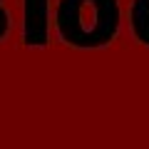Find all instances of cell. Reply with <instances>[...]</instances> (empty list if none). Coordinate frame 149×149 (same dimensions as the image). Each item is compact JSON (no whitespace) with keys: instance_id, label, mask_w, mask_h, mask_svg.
I'll return each mask as SVG.
<instances>
[{"instance_id":"cell-1","label":"cell","mask_w":149,"mask_h":149,"mask_svg":"<svg viewBox=\"0 0 149 149\" xmlns=\"http://www.w3.org/2000/svg\"><path fill=\"white\" fill-rule=\"evenodd\" d=\"M117 0H60V35L74 47L104 45L117 30Z\"/></svg>"},{"instance_id":"cell-4","label":"cell","mask_w":149,"mask_h":149,"mask_svg":"<svg viewBox=\"0 0 149 149\" xmlns=\"http://www.w3.org/2000/svg\"><path fill=\"white\" fill-rule=\"evenodd\" d=\"M5 30H8V13L0 8V37L5 35Z\"/></svg>"},{"instance_id":"cell-3","label":"cell","mask_w":149,"mask_h":149,"mask_svg":"<svg viewBox=\"0 0 149 149\" xmlns=\"http://www.w3.org/2000/svg\"><path fill=\"white\" fill-rule=\"evenodd\" d=\"M132 25H134V32L144 42H149V0H134Z\"/></svg>"},{"instance_id":"cell-2","label":"cell","mask_w":149,"mask_h":149,"mask_svg":"<svg viewBox=\"0 0 149 149\" xmlns=\"http://www.w3.org/2000/svg\"><path fill=\"white\" fill-rule=\"evenodd\" d=\"M25 40H27V45H45L47 42V0H27Z\"/></svg>"}]
</instances>
